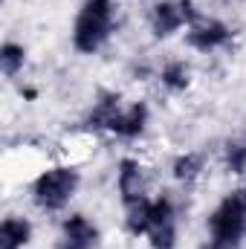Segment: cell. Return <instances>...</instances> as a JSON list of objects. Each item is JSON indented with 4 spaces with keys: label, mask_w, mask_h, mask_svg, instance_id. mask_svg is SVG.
Segmentation results:
<instances>
[{
    "label": "cell",
    "mask_w": 246,
    "mask_h": 249,
    "mask_svg": "<svg viewBox=\"0 0 246 249\" xmlns=\"http://www.w3.org/2000/svg\"><path fill=\"white\" fill-rule=\"evenodd\" d=\"M116 15H119V0H81L70 29L72 50L78 55L102 53L116 32Z\"/></svg>",
    "instance_id": "obj_1"
},
{
    "label": "cell",
    "mask_w": 246,
    "mask_h": 249,
    "mask_svg": "<svg viewBox=\"0 0 246 249\" xmlns=\"http://www.w3.org/2000/svg\"><path fill=\"white\" fill-rule=\"evenodd\" d=\"M81 188V168L72 162H53L29 183V200L44 214H61Z\"/></svg>",
    "instance_id": "obj_2"
},
{
    "label": "cell",
    "mask_w": 246,
    "mask_h": 249,
    "mask_svg": "<svg viewBox=\"0 0 246 249\" xmlns=\"http://www.w3.org/2000/svg\"><path fill=\"white\" fill-rule=\"evenodd\" d=\"M246 241V203L238 188L226 191L206 217L203 249H241Z\"/></svg>",
    "instance_id": "obj_3"
},
{
    "label": "cell",
    "mask_w": 246,
    "mask_h": 249,
    "mask_svg": "<svg viewBox=\"0 0 246 249\" xmlns=\"http://www.w3.org/2000/svg\"><path fill=\"white\" fill-rule=\"evenodd\" d=\"M145 244L151 249H177L180 244V206L168 191L154 194Z\"/></svg>",
    "instance_id": "obj_4"
},
{
    "label": "cell",
    "mask_w": 246,
    "mask_h": 249,
    "mask_svg": "<svg viewBox=\"0 0 246 249\" xmlns=\"http://www.w3.org/2000/svg\"><path fill=\"white\" fill-rule=\"evenodd\" d=\"M235 26L226 23L223 18L217 15H200L194 23L185 26V47L200 53V55H211V53H220V50H229L235 44Z\"/></svg>",
    "instance_id": "obj_5"
},
{
    "label": "cell",
    "mask_w": 246,
    "mask_h": 249,
    "mask_svg": "<svg viewBox=\"0 0 246 249\" xmlns=\"http://www.w3.org/2000/svg\"><path fill=\"white\" fill-rule=\"evenodd\" d=\"M124 105L127 102H124V96L119 90H113V87L96 90L87 113L81 116V127L84 130H93V133H110L116 119H119V113L124 110Z\"/></svg>",
    "instance_id": "obj_6"
},
{
    "label": "cell",
    "mask_w": 246,
    "mask_h": 249,
    "mask_svg": "<svg viewBox=\"0 0 246 249\" xmlns=\"http://www.w3.org/2000/svg\"><path fill=\"white\" fill-rule=\"evenodd\" d=\"M102 229L84 212H70L58 226V238L53 249H99Z\"/></svg>",
    "instance_id": "obj_7"
},
{
    "label": "cell",
    "mask_w": 246,
    "mask_h": 249,
    "mask_svg": "<svg viewBox=\"0 0 246 249\" xmlns=\"http://www.w3.org/2000/svg\"><path fill=\"white\" fill-rule=\"evenodd\" d=\"M188 26V15H185L180 0H154L148 9V29L157 41H171L177 32H183Z\"/></svg>",
    "instance_id": "obj_8"
},
{
    "label": "cell",
    "mask_w": 246,
    "mask_h": 249,
    "mask_svg": "<svg viewBox=\"0 0 246 249\" xmlns=\"http://www.w3.org/2000/svg\"><path fill=\"white\" fill-rule=\"evenodd\" d=\"M116 194L119 203L148 194V168L136 157H122L116 162Z\"/></svg>",
    "instance_id": "obj_9"
},
{
    "label": "cell",
    "mask_w": 246,
    "mask_h": 249,
    "mask_svg": "<svg viewBox=\"0 0 246 249\" xmlns=\"http://www.w3.org/2000/svg\"><path fill=\"white\" fill-rule=\"evenodd\" d=\"M148 124H151V105L145 99H136V102L124 105V110L119 113V119L110 130V136H116L122 142H136V139L145 136Z\"/></svg>",
    "instance_id": "obj_10"
},
{
    "label": "cell",
    "mask_w": 246,
    "mask_h": 249,
    "mask_svg": "<svg viewBox=\"0 0 246 249\" xmlns=\"http://www.w3.org/2000/svg\"><path fill=\"white\" fill-rule=\"evenodd\" d=\"M157 81L165 93L171 96H180L185 93L191 84H194V72H191V64L185 58H168L162 67H157Z\"/></svg>",
    "instance_id": "obj_11"
},
{
    "label": "cell",
    "mask_w": 246,
    "mask_h": 249,
    "mask_svg": "<svg viewBox=\"0 0 246 249\" xmlns=\"http://www.w3.org/2000/svg\"><path fill=\"white\" fill-rule=\"evenodd\" d=\"M151 206H154L151 194H142V197H133V200L122 203V226L130 238H136V241L145 238L148 220H151Z\"/></svg>",
    "instance_id": "obj_12"
},
{
    "label": "cell",
    "mask_w": 246,
    "mask_h": 249,
    "mask_svg": "<svg viewBox=\"0 0 246 249\" xmlns=\"http://www.w3.org/2000/svg\"><path fill=\"white\" fill-rule=\"evenodd\" d=\"M35 226L23 214H6L0 220V249H29Z\"/></svg>",
    "instance_id": "obj_13"
},
{
    "label": "cell",
    "mask_w": 246,
    "mask_h": 249,
    "mask_svg": "<svg viewBox=\"0 0 246 249\" xmlns=\"http://www.w3.org/2000/svg\"><path fill=\"white\" fill-rule=\"evenodd\" d=\"M206 165H209V157L203 151H180L171 160V177H174V183L188 188L206 174Z\"/></svg>",
    "instance_id": "obj_14"
},
{
    "label": "cell",
    "mask_w": 246,
    "mask_h": 249,
    "mask_svg": "<svg viewBox=\"0 0 246 249\" xmlns=\"http://www.w3.org/2000/svg\"><path fill=\"white\" fill-rule=\"evenodd\" d=\"M220 165L232 177H241V180L246 177V127L223 142V148H220Z\"/></svg>",
    "instance_id": "obj_15"
},
{
    "label": "cell",
    "mask_w": 246,
    "mask_h": 249,
    "mask_svg": "<svg viewBox=\"0 0 246 249\" xmlns=\"http://www.w3.org/2000/svg\"><path fill=\"white\" fill-rule=\"evenodd\" d=\"M26 61H29V50H26L20 41L6 38V41L0 44V72H3L6 81H15V78L23 72Z\"/></svg>",
    "instance_id": "obj_16"
},
{
    "label": "cell",
    "mask_w": 246,
    "mask_h": 249,
    "mask_svg": "<svg viewBox=\"0 0 246 249\" xmlns=\"http://www.w3.org/2000/svg\"><path fill=\"white\" fill-rule=\"evenodd\" d=\"M238 191H241V197H244V203H246V177L241 180V186H238Z\"/></svg>",
    "instance_id": "obj_17"
}]
</instances>
